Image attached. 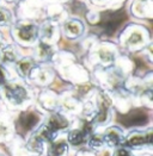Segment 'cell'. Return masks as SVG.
Instances as JSON below:
<instances>
[{
	"mask_svg": "<svg viewBox=\"0 0 153 156\" xmlns=\"http://www.w3.org/2000/svg\"><path fill=\"white\" fill-rule=\"evenodd\" d=\"M5 95L13 105H22L28 99V91L19 83H9L5 86Z\"/></svg>",
	"mask_w": 153,
	"mask_h": 156,
	"instance_id": "1",
	"label": "cell"
},
{
	"mask_svg": "<svg viewBox=\"0 0 153 156\" xmlns=\"http://www.w3.org/2000/svg\"><path fill=\"white\" fill-rule=\"evenodd\" d=\"M38 30L37 26L34 24H21L19 26H17L16 29V35L17 38L24 43H31L34 42L36 37H37Z\"/></svg>",
	"mask_w": 153,
	"mask_h": 156,
	"instance_id": "2",
	"label": "cell"
},
{
	"mask_svg": "<svg viewBox=\"0 0 153 156\" xmlns=\"http://www.w3.org/2000/svg\"><path fill=\"white\" fill-rule=\"evenodd\" d=\"M152 141V132L151 130L147 132H135L132 133L127 138V143L130 147H135V148H140L144 145L151 144Z\"/></svg>",
	"mask_w": 153,
	"mask_h": 156,
	"instance_id": "3",
	"label": "cell"
},
{
	"mask_svg": "<svg viewBox=\"0 0 153 156\" xmlns=\"http://www.w3.org/2000/svg\"><path fill=\"white\" fill-rule=\"evenodd\" d=\"M122 141V135L121 132L116 129H110L106 131V133L104 135V143H106L110 147L118 145Z\"/></svg>",
	"mask_w": 153,
	"mask_h": 156,
	"instance_id": "4",
	"label": "cell"
},
{
	"mask_svg": "<svg viewBox=\"0 0 153 156\" xmlns=\"http://www.w3.org/2000/svg\"><path fill=\"white\" fill-rule=\"evenodd\" d=\"M68 150V145L65 141H59L55 143H51L49 147V154L51 156H62Z\"/></svg>",
	"mask_w": 153,
	"mask_h": 156,
	"instance_id": "5",
	"label": "cell"
},
{
	"mask_svg": "<svg viewBox=\"0 0 153 156\" xmlns=\"http://www.w3.org/2000/svg\"><path fill=\"white\" fill-rule=\"evenodd\" d=\"M65 31H66V34H68V36L76 37V36H79L81 34L83 26H81V24L79 22H76V20H71V22H68V23L65 24Z\"/></svg>",
	"mask_w": 153,
	"mask_h": 156,
	"instance_id": "6",
	"label": "cell"
},
{
	"mask_svg": "<svg viewBox=\"0 0 153 156\" xmlns=\"http://www.w3.org/2000/svg\"><path fill=\"white\" fill-rule=\"evenodd\" d=\"M86 138V132L84 130H72L68 135V142L73 145H80Z\"/></svg>",
	"mask_w": 153,
	"mask_h": 156,
	"instance_id": "7",
	"label": "cell"
},
{
	"mask_svg": "<svg viewBox=\"0 0 153 156\" xmlns=\"http://www.w3.org/2000/svg\"><path fill=\"white\" fill-rule=\"evenodd\" d=\"M34 61L31 58H23L18 62V72L23 75V76H26L30 74V72L34 68Z\"/></svg>",
	"mask_w": 153,
	"mask_h": 156,
	"instance_id": "8",
	"label": "cell"
},
{
	"mask_svg": "<svg viewBox=\"0 0 153 156\" xmlns=\"http://www.w3.org/2000/svg\"><path fill=\"white\" fill-rule=\"evenodd\" d=\"M144 42V36H142V34H141L140 31H133L130 35H129V37L127 39V43L129 45H133V47H135V45H139Z\"/></svg>",
	"mask_w": 153,
	"mask_h": 156,
	"instance_id": "9",
	"label": "cell"
},
{
	"mask_svg": "<svg viewBox=\"0 0 153 156\" xmlns=\"http://www.w3.org/2000/svg\"><path fill=\"white\" fill-rule=\"evenodd\" d=\"M1 57L4 62H12L16 60V51L13 49V47H6L2 52H1Z\"/></svg>",
	"mask_w": 153,
	"mask_h": 156,
	"instance_id": "10",
	"label": "cell"
},
{
	"mask_svg": "<svg viewBox=\"0 0 153 156\" xmlns=\"http://www.w3.org/2000/svg\"><path fill=\"white\" fill-rule=\"evenodd\" d=\"M37 51H38V56L41 58H48L51 55L53 50H51V47L48 43H41L39 47H38Z\"/></svg>",
	"mask_w": 153,
	"mask_h": 156,
	"instance_id": "11",
	"label": "cell"
},
{
	"mask_svg": "<svg viewBox=\"0 0 153 156\" xmlns=\"http://www.w3.org/2000/svg\"><path fill=\"white\" fill-rule=\"evenodd\" d=\"M54 31H55V27L50 23H47L46 25L43 26L42 29V35H43V38L47 39V41H50L54 36Z\"/></svg>",
	"mask_w": 153,
	"mask_h": 156,
	"instance_id": "12",
	"label": "cell"
},
{
	"mask_svg": "<svg viewBox=\"0 0 153 156\" xmlns=\"http://www.w3.org/2000/svg\"><path fill=\"white\" fill-rule=\"evenodd\" d=\"M11 22V13L5 9H0V25L5 26Z\"/></svg>",
	"mask_w": 153,
	"mask_h": 156,
	"instance_id": "13",
	"label": "cell"
},
{
	"mask_svg": "<svg viewBox=\"0 0 153 156\" xmlns=\"http://www.w3.org/2000/svg\"><path fill=\"white\" fill-rule=\"evenodd\" d=\"M89 144L91 148L93 149H98V148H102L103 144H104V140H102L99 136H92L90 138Z\"/></svg>",
	"mask_w": 153,
	"mask_h": 156,
	"instance_id": "14",
	"label": "cell"
},
{
	"mask_svg": "<svg viewBox=\"0 0 153 156\" xmlns=\"http://www.w3.org/2000/svg\"><path fill=\"white\" fill-rule=\"evenodd\" d=\"M99 55H101L103 61H105V62H111L114 60V54L110 52L109 50H106V49H102L99 51Z\"/></svg>",
	"mask_w": 153,
	"mask_h": 156,
	"instance_id": "15",
	"label": "cell"
},
{
	"mask_svg": "<svg viewBox=\"0 0 153 156\" xmlns=\"http://www.w3.org/2000/svg\"><path fill=\"white\" fill-rule=\"evenodd\" d=\"M114 156H133V154H132L128 149H126V148H120V149L115 153Z\"/></svg>",
	"mask_w": 153,
	"mask_h": 156,
	"instance_id": "16",
	"label": "cell"
},
{
	"mask_svg": "<svg viewBox=\"0 0 153 156\" xmlns=\"http://www.w3.org/2000/svg\"><path fill=\"white\" fill-rule=\"evenodd\" d=\"M6 83V73L5 70L0 67V86H4Z\"/></svg>",
	"mask_w": 153,
	"mask_h": 156,
	"instance_id": "17",
	"label": "cell"
}]
</instances>
